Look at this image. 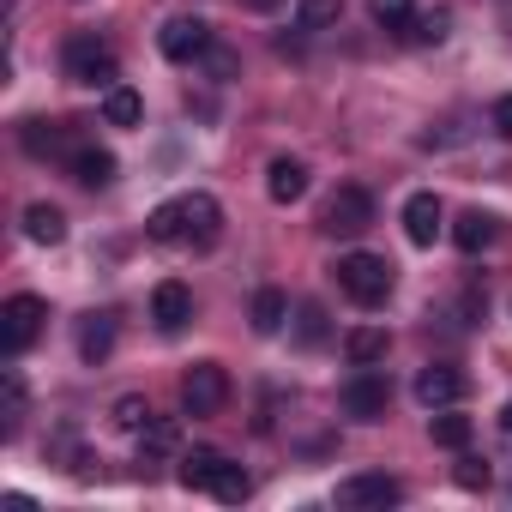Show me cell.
<instances>
[{"mask_svg": "<svg viewBox=\"0 0 512 512\" xmlns=\"http://www.w3.org/2000/svg\"><path fill=\"white\" fill-rule=\"evenodd\" d=\"M151 320H157V332H163V338H175V332L193 320V290H187L181 278L157 284V290H151Z\"/></svg>", "mask_w": 512, "mask_h": 512, "instance_id": "30bf717a", "label": "cell"}, {"mask_svg": "<svg viewBox=\"0 0 512 512\" xmlns=\"http://www.w3.org/2000/svg\"><path fill=\"white\" fill-rule=\"evenodd\" d=\"M500 428H506V434H512V398H506V404H500Z\"/></svg>", "mask_w": 512, "mask_h": 512, "instance_id": "8d00e7d4", "label": "cell"}, {"mask_svg": "<svg viewBox=\"0 0 512 512\" xmlns=\"http://www.w3.org/2000/svg\"><path fill=\"white\" fill-rule=\"evenodd\" d=\"M181 452V416H151L139 428V458H169Z\"/></svg>", "mask_w": 512, "mask_h": 512, "instance_id": "2e32d148", "label": "cell"}, {"mask_svg": "<svg viewBox=\"0 0 512 512\" xmlns=\"http://www.w3.org/2000/svg\"><path fill=\"white\" fill-rule=\"evenodd\" d=\"M217 470H223V452H211V446H193V452H181V464H175V482H181V488H211V482H217Z\"/></svg>", "mask_w": 512, "mask_h": 512, "instance_id": "e0dca14e", "label": "cell"}, {"mask_svg": "<svg viewBox=\"0 0 512 512\" xmlns=\"http://www.w3.org/2000/svg\"><path fill=\"white\" fill-rule=\"evenodd\" d=\"M0 398H7V434H13V428H19V416H25V380H19V374H7Z\"/></svg>", "mask_w": 512, "mask_h": 512, "instance_id": "1f68e13d", "label": "cell"}, {"mask_svg": "<svg viewBox=\"0 0 512 512\" xmlns=\"http://www.w3.org/2000/svg\"><path fill=\"white\" fill-rule=\"evenodd\" d=\"M446 31H452V13H446V7H434V13L410 19L398 37H404V43H416V49H428V43H446Z\"/></svg>", "mask_w": 512, "mask_h": 512, "instance_id": "4316f807", "label": "cell"}, {"mask_svg": "<svg viewBox=\"0 0 512 512\" xmlns=\"http://www.w3.org/2000/svg\"><path fill=\"white\" fill-rule=\"evenodd\" d=\"M25 235H31L37 247H61V241H67V217H61V205H49V199L25 205Z\"/></svg>", "mask_w": 512, "mask_h": 512, "instance_id": "9a60e30c", "label": "cell"}, {"mask_svg": "<svg viewBox=\"0 0 512 512\" xmlns=\"http://www.w3.org/2000/svg\"><path fill=\"white\" fill-rule=\"evenodd\" d=\"M19 139H25V151H31V157H73L67 127H55V121H25V127H19Z\"/></svg>", "mask_w": 512, "mask_h": 512, "instance_id": "d6986e66", "label": "cell"}, {"mask_svg": "<svg viewBox=\"0 0 512 512\" xmlns=\"http://www.w3.org/2000/svg\"><path fill=\"white\" fill-rule=\"evenodd\" d=\"M109 350H115V314H85L79 320V362H109Z\"/></svg>", "mask_w": 512, "mask_h": 512, "instance_id": "5bb4252c", "label": "cell"}, {"mask_svg": "<svg viewBox=\"0 0 512 512\" xmlns=\"http://www.w3.org/2000/svg\"><path fill=\"white\" fill-rule=\"evenodd\" d=\"M368 13H374V25H386V31H404V25H410V0H368Z\"/></svg>", "mask_w": 512, "mask_h": 512, "instance_id": "4dcf8cb0", "label": "cell"}, {"mask_svg": "<svg viewBox=\"0 0 512 512\" xmlns=\"http://www.w3.org/2000/svg\"><path fill=\"white\" fill-rule=\"evenodd\" d=\"M157 49H163L169 61H199V55L211 49V25H205V19H169V25L157 31Z\"/></svg>", "mask_w": 512, "mask_h": 512, "instance_id": "9c48e42d", "label": "cell"}, {"mask_svg": "<svg viewBox=\"0 0 512 512\" xmlns=\"http://www.w3.org/2000/svg\"><path fill=\"white\" fill-rule=\"evenodd\" d=\"M494 229H500V223H494L488 211H464V217L452 223V241H458V253H482V247L494 241Z\"/></svg>", "mask_w": 512, "mask_h": 512, "instance_id": "cb8c5ba5", "label": "cell"}, {"mask_svg": "<svg viewBox=\"0 0 512 512\" xmlns=\"http://www.w3.org/2000/svg\"><path fill=\"white\" fill-rule=\"evenodd\" d=\"M229 404V374H223V362H193L187 374H181V410L187 416H217Z\"/></svg>", "mask_w": 512, "mask_h": 512, "instance_id": "277c9868", "label": "cell"}, {"mask_svg": "<svg viewBox=\"0 0 512 512\" xmlns=\"http://www.w3.org/2000/svg\"><path fill=\"white\" fill-rule=\"evenodd\" d=\"M410 392H416V404H422V410H446V404H458V398L470 392V380H464L452 362H428V368L416 374V386H410Z\"/></svg>", "mask_w": 512, "mask_h": 512, "instance_id": "52a82bcc", "label": "cell"}, {"mask_svg": "<svg viewBox=\"0 0 512 512\" xmlns=\"http://www.w3.org/2000/svg\"><path fill=\"white\" fill-rule=\"evenodd\" d=\"M266 193H272L278 205H296V199L308 193V163H302V157H272V169H266Z\"/></svg>", "mask_w": 512, "mask_h": 512, "instance_id": "4fadbf2b", "label": "cell"}, {"mask_svg": "<svg viewBox=\"0 0 512 512\" xmlns=\"http://www.w3.org/2000/svg\"><path fill=\"white\" fill-rule=\"evenodd\" d=\"M440 193H410L404 199V235H410V247H434V235H440Z\"/></svg>", "mask_w": 512, "mask_h": 512, "instance_id": "7c38bea8", "label": "cell"}, {"mask_svg": "<svg viewBox=\"0 0 512 512\" xmlns=\"http://www.w3.org/2000/svg\"><path fill=\"white\" fill-rule=\"evenodd\" d=\"M253 332H260V338H278L284 332V320H290V296L284 290H260V296H253Z\"/></svg>", "mask_w": 512, "mask_h": 512, "instance_id": "ac0fdd59", "label": "cell"}, {"mask_svg": "<svg viewBox=\"0 0 512 512\" xmlns=\"http://www.w3.org/2000/svg\"><path fill=\"white\" fill-rule=\"evenodd\" d=\"M452 482H458V488H470V494H476V488H488V464H482V458H464V464H458V470H452Z\"/></svg>", "mask_w": 512, "mask_h": 512, "instance_id": "d6a6232c", "label": "cell"}, {"mask_svg": "<svg viewBox=\"0 0 512 512\" xmlns=\"http://www.w3.org/2000/svg\"><path fill=\"white\" fill-rule=\"evenodd\" d=\"M187 199V241L193 247H217L223 241V205L211 193H181Z\"/></svg>", "mask_w": 512, "mask_h": 512, "instance_id": "8fae6325", "label": "cell"}, {"mask_svg": "<svg viewBox=\"0 0 512 512\" xmlns=\"http://www.w3.org/2000/svg\"><path fill=\"white\" fill-rule=\"evenodd\" d=\"M428 434H434V446L464 452V446H470V434H476V422H470V416H452V404H446V410H434V416H428Z\"/></svg>", "mask_w": 512, "mask_h": 512, "instance_id": "44dd1931", "label": "cell"}, {"mask_svg": "<svg viewBox=\"0 0 512 512\" xmlns=\"http://www.w3.org/2000/svg\"><path fill=\"white\" fill-rule=\"evenodd\" d=\"M296 338L314 350V344H326V314H320V302H302V314H296Z\"/></svg>", "mask_w": 512, "mask_h": 512, "instance_id": "f546056e", "label": "cell"}, {"mask_svg": "<svg viewBox=\"0 0 512 512\" xmlns=\"http://www.w3.org/2000/svg\"><path fill=\"white\" fill-rule=\"evenodd\" d=\"M368 223H374V199H368V187H338V193L320 205V229H326V235L356 241Z\"/></svg>", "mask_w": 512, "mask_h": 512, "instance_id": "5b68a950", "label": "cell"}, {"mask_svg": "<svg viewBox=\"0 0 512 512\" xmlns=\"http://www.w3.org/2000/svg\"><path fill=\"white\" fill-rule=\"evenodd\" d=\"M211 494H217V500H229V506H241V500L253 494V482H247V470H241V464H229V458H223V470H217Z\"/></svg>", "mask_w": 512, "mask_h": 512, "instance_id": "83f0119b", "label": "cell"}, {"mask_svg": "<svg viewBox=\"0 0 512 512\" xmlns=\"http://www.w3.org/2000/svg\"><path fill=\"white\" fill-rule=\"evenodd\" d=\"M67 163H73V181H85V187H109L115 181V157L97 151V145H79Z\"/></svg>", "mask_w": 512, "mask_h": 512, "instance_id": "ffe728a7", "label": "cell"}, {"mask_svg": "<svg viewBox=\"0 0 512 512\" xmlns=\"http://www.w3.org/2000/svg\"><path fill=\"white\" fill-rule=\"evenodd\" d=\"M205 61H211V73H217V79H229V73H235V55H229V49H205Z\"/></svg>", "mask_w": 512, "mask_h": 512, "instance_id": "e575fe53", "label": "cell"}, {"mask_svg": "<svg viewBox=\"0 0 512 512\" xmlns=\"http://www.w3.org/2000/svg\"><path fill=\"white\" fill-rule=\"evenodd\" d=\"M241 7H247V13H278L284 0H241Z\"/></svg>", "mask_w": 512, "mask_h": 512, "instance_id": "d590c367", "label": "cell"}, {"mask_svg": "<svg viewBox=\"0 0 512 512\" xmlns=\"http://www.w3.org/2000/svg\"><path fill=\"white\" fill-rule=\"evenodd\" d=\"M338 13H344V0H296V31L320 37V31L338 25Z\"/></svg>", "mask_w": 512, "mask_h": 512, "instance_id": "484cf974", "label": "cell"}, {"mask_svg": "<svg viewBox=\"0 0 512 512\" xmlns=\"http://www.w3.org/2000/svg\"><path fill=\"white\" fill-rule=\"evenodd\" d=\"M43 320H49V302H43V296H13L7 308H0V350H7V356H25V350L37 344Z\"/></svg>", "mask_w": 512, "mask_h": 512, "instance_id": "3957f363", "label": "cell"}, {"mask_svg": "<svg viewBox=\"0 0 512 512\" xmlns=\"http://www.w3.org/2000/svg\"><path fill=\"white\" fill-rule=\"evenodd\" d=\"M488 121H494V133H500V139H512V97H500V103L488 109Z\"/></svg>", "mask_w": 512, "mask_h": 512, "instance_id": "836d02e7", "label": "cell"}, {"mask_svg": "<svg viewBox=\"0 0 512 512\" xmlns=\"http://www.w3.org/2000/svg\"><path fill=\"white\" fill-rule=\"evenodd\" d=\"M145 235H151V241H187V199H163V205L151 211Z\"/></svg>", "mask_w": 512, "mask_h": 512, "instance_id": "603a6c76", "label": "cell"}, {"mask_svg": "<svg viewBox=\"0 0 512 512\" xmlns=\"http://www.w3.org/2000/svg\"><path fill=\"white\" fill-rule=\"evenodd\" d=\"M61 73L73 79V85H115V49L97 37V31H73L67 37V49H61Z\"/></svg>", "mask_w": 512, "mask_h": 512, "instance_id": "7a4b0ae2", "label": "cell"}, {"mask_svg": "<svg viewBox=\"0 0 512 512\" xmlns=\"http://www.w3.org/2000/svg\"><path fill=\"white\" fill-rule=\"evenodd\" d=\"M338 272V290L356 302V308H386L392 302V266L380 260V253H344V260L332 266Z\"/></svg>", "mask_w": 512, "mask_h": 512, "instance_id": "6da1fadb", "label": "cell"}, {"mask_svg": "<svg viewBox=\"0 0 512 512\" xmlns=\"http://www.w3.org/2000/svg\"><path fill=\"white\" fill-rule=\"evenodd\" d=\"M398 500H404V482L386 470H362L338 482V506H398Z\"/></svg>", "mask_w": 512, "mask_h": 512, "instance_id": "ba28073f", "label": "cell"}, {"mask_svg": "<svg viewBox=\"0 0 512 512\" xmlns=\"http://www.w3.org/2000/svg\"><path fill=\"white\" fill-rule=\"evenodd\" d=\"M344 416L350 422H380L386 416V404H392V386H386V374H374V368H362V374H350L344 380Z\"/></svg>", "mask_w": 512, "mask_h": 512, "instance_id": "8992f818", "label": "cell"}, {"mask_svg": "<svg viewBox=\"0 0 512 512\" xmlns=\"http://www.w3.org/2000/svg\"><path fill=\"white\" fill-rule=\"evenodd\" d=\"M344 356H350L356 368H374V362L386 356V326H356V332H344Z\"/></svg>", "mask_w": 512, "mask_h": 512, "instance_id": "d4e9b609", "label": "cell"}, {"mask_svg": "<svg viewBox=\"0 0 512 512\" xmlns=\"http://www.w3.org/2000/svg\"><path fill=\"white\" fill-rule=\"evenodd\" d=\"M139 115H145V103H139L133 85H109L103 91V121L109 127H139Z\"/></svg>", "mask_w": 512, "mask_h": 512, "instance_id": "7402d4cb", "label": "cell"}, {"mask_svg": "<svg viewBox=\"0 0 512 512\" xmlns=\"http://www.w3.org/2000/svg\"><path fill=\"white\" fill-rule=\"evenodd\" d=\"M151 422V404L139 398V392H127V398H115V428H127V434H139Z\"/></svg>", "mask_w": 512, "mask_h": 512, "instance_id": "f1b7e54d", "label": "cell"}]
</instances>
